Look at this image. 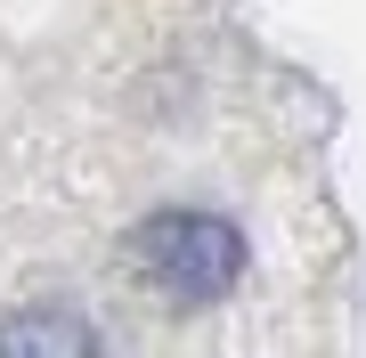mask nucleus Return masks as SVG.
I'll list each match as a JSON object with an SVG mask.
<instances>
[{"instance_id":"obj_2","label":"nucleus","mask_w":366,"mask_h":358,"mask_svg":"<svg viewBox=\"0 0 366 358\" xmlns=\"http://www.w3.org/2000/svg\"><path fill=\"white\" fill-rule=\"evenodd\" d=\"M0 358H106L74 309H16L0 318Z\"/></svg>"},{"instance_id":"obj_1","label":"nucleus","mask_w":366,"mask_h":358,"mask_svg":"<svg viewBox=\"0 0 366 358\" xmlns=\"http://www.w3.org/2000/svg\"><path fill=\"white\" fill-rule=\"evenodd\" d=\"M131 269L171 302H220V293L244 277V228L212 220V212H155L131 237Z\"/></svg>"}]
</instances>
